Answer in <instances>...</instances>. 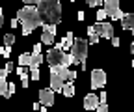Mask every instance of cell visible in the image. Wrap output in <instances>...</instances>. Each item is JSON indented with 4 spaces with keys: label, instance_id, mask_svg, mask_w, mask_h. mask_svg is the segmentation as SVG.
<instances>
[{
    "label": "cell",
    "instance_id": "cell-1",
    "mask_svg": "<svg viewBox=\"0 0 134 112\" xmlns=\"http://www.w3.org/2000/svg\"><path fill=\"white\" fill-rule=\"evenodd\" d=\"M17 19L23 24V36H28L37 26H43V21H41V15H39L37 8H34L32 4H26L24 8H21L19 13H17Z\"/></svg>",
    "mask_w": 134,
    "mask_h": 112
},
{
    "label": "cell",
    "instance_id": "cell-2",
    "mask_svg": "<svg viewBox=\"0 0 134 112\" xmlns=\"http://www.w3.org/2000/svg\"><path fill=\"white\" fill-rule=\"evenodd\" d=\"M37 11L41 15L43 23L58 24L60 19H62V4H60V0H41L37 4Z\"/></svg>",
    "mask_w": 134,
    "mask_h": 112
},
{
    "label": "cell",
    "instance_id": "cell-3",
    "mask_svg": "<svg viewBox=\"0 0 134 112\" xmlns=\"http://www.w3.org/2000/svg\"><path fill=\"white\" fill-rule=\"evenodd\" d=\"M45 60L48 62V66H50V67H52V66H67V67H69L71 63H76V62H75V56H73L71 52H65V51H63L62 41L56 43L54 49L47 51Z\"/></svg>",
    "mask_w": 134,
    "mask_h": 112
},
{
    "label": "cell",
    "instance_id": "cell-4",
    "mask_svg": "<svg viewBox=\"0 0 134 112\" xmlns=\"http://www.w3.org/2000/svg\"><path fill=\"white\" fill-rule=\"evenodd\" d=\"M88 47H90L88 39L76 38V39L73 41V47H71L69 51H71V54L75 56V62H76V63L86 62V58H88Z\"/></svg>",
    "mask_w": 134,
    "mask_h": 112
},
{
    "label": "cell",
    "instance_id": "cell-5",
    "mask_svg": "<svg viewBox=\"0 0 134 112\" xmlns=\"http://www.w3.org/2000/svg\"><path fill=\"white\" fill-rule=\"evenodd\" d=\"M103 8H104L108 17H112V21H119V19H123V15H125L121 11V8H119V0H104Z\"/></svg>",
    "mask_w": 134,
    "mask_h": 112
},
{
    "label": "cell",
    "instance_id": "cell-6",
    "mask_svg": "<svg viewBox=\"0 0 134 112\" xmlns=\"http://www.w3.org/2000/svg\"><path fill=\"white\" fill-rule=\"evenodd\" d=\"M104 84H106V73L103 71V69H93L91 71V88L93 90H97V88H104Z\"/></svg>",
    "mask_w": 134,
    "mask_h": 112
},
{
    "label": "cell",
    "instance_id": "cell-7",
    "mask_svg": "<svg viewBox=\"0 0 134 112\" xmlns=\"http://www.w3.org/2000/svg\"><path fill=\"white\" fill-rule=\"evenodd\" d=\"M50 71L58 73V75L63 78V81H69V82H73L75 78H76V71L67 69V66H52V67H50Z\"/></svg>",
    "mask_w": 134,
    "mask_h": 112
},
{
    "label": "cell",
    "instance_id": "cell-8",
    "mask_svg": "<svg viewBox=\"0 0 134 112\" xmlns=\"http://www.w3.org/2000/svg\"><path fill=\"white\" fill-rule=\"evenodd\" d=\"M54 95H56V92L50 88V86H48V88L39 90V103H41V105H45V106L54 105Z\"/></svg>",
    "mask_w": 134,
    "mask_h": 112
},
{
    "label": "cell",
    "instance_id": "cell-9",
    "mask_svg": "<svg viewBox=\"0 0 134 112\" xmlns=\"http://www.w3.org/2000/svg\"><path fill=\"white\" fill-rule=\"evenodd\" d=\"M95 32H97L100 38L110 39V38L114 36V26H112L110 23H103V21H99V23L95 24Z\"/></svg>",
    "mask_w": 134,
    "mask_h": 112
},
{
    "label": "cell",
    "instance_id": "cell-10",
    "mask_svg": "<svg viewBox=\"0 0 134 112\" xmlns=\"http://www.w3.org/2000/svg\"><path fill=\"white\" fill-rule=\"evenodd\" d=\"M63 82H65V81H63V78H62L58 73L50 71V82H48V84H50V88H52L56 93H60V92L63 90Z\"/></svg>",
    "mask_w": 134,
    "mask_h": 112
},
{
    "label": "cell",
    "instance_id": "cell-11",
    "mask_svg": "<svg viewBox=\"0 0 134 112\" xmlns=\"http://www.w3.org/2000/svg\"><path fill=\"white\" fill-rule=\"evenodd\" d=\"M99 103H100V99L97 97V93H88L84 97V108L86 110H95Z\"/></svg>",
    "mask_w": 134,
    "mask_h": 112
},
{
    "label": "cell",
    "instance_id": "cell-12",
    "mask_svg": "<svg viewBox=\"0 0 134 112\" xmlns=\"http://www.w3.org/2000/svg\"><path fill=\"white\" fill-rule=\"evenodd\" d=\"M123 23H121V26H123V30H132L134 28V13H127V15H123V19H121Z\"/></svg>",
    "mask_w": 134,
    "mask_h": 112
},
{
    "label": "cell",
    "instance_id": "cell-13",
    "mask_svg": "<svg viewBox=\"0 0 134 112\" xmlns=\"http://www.w3.org/2000/svg\"><path fill=\"white\" fill-rule=\"evenodd\" d=\"M45 62V56L41 54V52H37V54H32V62H30V69H37L41 63Z\"/></svg>",
    "mask_w": 134,
    "mask_h": 112
},
{
    "label": "cell",
    "instance_id": "cell-14",
    "mask_svg": "<svg viewBox=\"0 0 134 112\" xmlns=\"http://www.w3.org/2000/svg\"><path fill=\"white\" fill-rule=\"evenodd\" d=\"M73 41H75V38H73V32H67V34H65V38L62 39V45H63V51H69L71 47H73Z\"/></svg>",
    "mask_w": 134,
    "mask_h": 112
},
{
    "label": "cell",
    "instance_id": "cell-15",
    "mask_svg": "<svg viewBox=\"0 0 134 112\" xmlns=\"http://www.w3.org/2000/svg\"><path fill=\"white\" fill-rule=\"evenodd\" d=\"M41 43L52 45V43H54V34H50L48 30H43V34H41Z\"/></svg>",
    "mask_w": 134,
    "mask_h": 112
},
{
    "label": "cell",
    "instance_id": "cell-16",
    "mask_svg": "<svg viewBox=\"0 0 134 112\" xmlns=\"http://www.w3.org/2000/svg\"><path fill=\"white\" fill-rule=\"evenodd\" d=\"M62 93L65 95V97H73V95H75V86H73V82H67V84H63Z\"/></svg>",
    "mask_w": 134,
    "mask_h": 112
},
{
    "label": "cell",
    "instance_id": "cell-17",
    "mask_svg": "<svg viewBox=\"0 0 134 112\" xmlns=\"http://www.w3.org/2000/svg\"><path fill=\"white\" fill-rule=\"evenodd\" d=\"M30 62H32V54L21 52V56H19V66H28V67H30Z\"/></svg>",
    "mask_w": 134,
    "mask_h": 112
},
{
    "label": "cell",
    "instance_id": "cell-18",
    "mask_svg": "<svg viewBox=\"0 0 134 112\" xmlns=\"http://www.w3.org/2000/svg\"><path fill=\"white\" fill-rule=\"evenodd\" d=\"M8 86H9V82L6 81V78H0V95H4V97H9Z\"/></svg>",
    "mask_w": 134,
    "mask_h": 112
},
{
    "label": "cell",
    "instance_id": "cell-19",
    "mask_svg": "<svg viewBox=\"0 0 134 112\" xmlns=\"http://www.w3.org/2000/svg\"><path fill=\"white\" fill-rule=\"evenodd\" d=\"M19 77H21V82H23V88H28V84H30V77H28V71L21 73Z\"/></svg>",
    "mask_w": 134,
    "mask_h": 112
},
{
    "label": "cell",
    "instance_id": "cell-20",
    "mask_svg": "<svg viewBox=\"0 0 134 112\" xmlns=\"http://www.w3.org/2000/svg\"><path fill=\"white\" fill-rule=\"evenodd\" d=\"M13 43H15V36H13V34H6V36H4V45L11 47Z\"/></svg>",
    "mask_w": 134,
    "mask_h": 112
},
{
    "label": "cell",
    "instance_id": "cell-21",
    "mask_svg": "<svg viewBox=\"0 0 134 112\" xmlns=\"http://www.w3.org/2000/svg\"><path fill=\"white\" fill-rule=\"evenodd\" d=\"M103 2H104V0H86V4H88L90 8H100V6H103Z\"/></svg>",
    "mask_w": 134,
    "mask_h": 112
},
{
    "label": "cell",
    "instance_id": "cell-22",
    "mask_svg": "<svg viewBox=\"0 0 134 112\" xmlns=\"http://www.w3.org/2000/svg\"><path fill=\"white\" fill-rule=\"evenodd\" d=\"M39 77H41L39 67L37 69H30V81H39Z\"/></svg>",
    "mask_w": 134,
    "mask_h": 112
},
{
    "label": "cell",
    "instance_id": "cell-23",
    "mask_svg": "<svg viewBox=\"0 0 134 112\" xmlns=\"http://www.w3.org/2000/svg\"><path fill=\"white\" fill-rule=\"evenodd\" d=\"M0 54H2L4 58H9V54H11V47H8V45H4L2 49H0Z\"/></svg>",
    "mask_w": 134,
    "mask_h": 112
},
{
    "label": "cell",
    "instance_id": "cell-24",
    "mask_svg": "<svg viewBox=\"0 0 134 112\" xmlns=\"http://www.w3.org/2000/svg\"><path fill=\"white\" fill-rule=\"evenodd\" d=\"M106 17H108V15H106L104 8H100V9H97V21H104Z\"/></svg>",
    "mask_w": 134,
    "mask_h": 112
},
{
    "label": "cell",
    "instance_id": "cell-25",
    "mask_svg": "<svg viewBox=\"0 0 134 112\" xmlns=\"http://www.w3.org/2000/svg\"><path fill=\"white\" fill-rule=\"evenodd\" d=\"M99 38H100V36L95 34V36H91V38L88 39V43H90V45H97V43H99Z\"/></svg>",
    "mask_w": 134,
    "mask_h": 112
},
{
    "label": "cell",
    "instance_id": "cell-26",
    "mask_svg": "<svg viewBox=\"0 0 134 112\" xmlns=\"http://www.w3.org/2000/svg\"><path fill=\"white\" fill-rule=\"evenodd\" d=\"M95 110H97V112H106V110H108V106H106V103H99Z\"/></svg>",
    "mask_w": 134,
    "mask_h": 112
},
{
    "label": "cell",
    "instance_id": "cell-27",
    "mask_svg": "<svg viewBox=\"0 0 134 112\" xmlns=\"http://www.w3.org/2000/svg\"><path fill=\"white\" fill-rule=\"evenodd\" d=\"M15 90H17V86H15V82H9V86H8V93H9V97L15 93Z\"/></svg>",
    "mask_w": 134,
    "mask_h": 112
},
{
    "label": "cell",
    "instance_id": "cell-28",
    "mask_svg": "<svg viewBox=\"0 0 134 112\" xmlns=\"http://www.w3.org/2000/svg\"><path fill=\"white\" fill-rule=\"evenodd\" d=\"M110 39H112V45H114V47H119V38H115V36H112Z\"/></svg>",
    "mask_w": 134,
    "mask_h": 112
},
{
    "label": "cell",
    "instance_id": "cell-29",
    "mask_svg": "<svg viewBox=\"0 0 134 112\" xmlns=\"http://www.w3.org/2000/svg\"><path fill=\"white\" fill-rule=\"evenodd\" d=\"M6 69H8V73H11V71L15 69V63H11V62H8V63H6Z\"/></svg>",
    "mask_w": 134,
    "mask_h": 112
},
{
    "label": "cell",
    "instance_id": "cell-30",
    "mask_svg": "<svg viewBox=\"0 0 134 112\" xmlns=\"http://www.w3.org/2000/svg\"><path fill=\"white\" fill-rule=\"evenodd\" d=\"M37 52H41V43H36V45H34V54H37Z\"/></svg>",
    "mask_w": 134,
    "mask_h": 112
},
{
    "label": "cell",
    "instance_id": "cell-31",
    "mask_svg": "<svg viewBox=\"0 0 134 112\" xmlns=\"http://www.w3.org/2000/svg\"><path fill=\"white\" fill-rule=\"evenodd\" d=\"M95 34H97V32H95V26H90V28H88V36L91 38V36H95Z\"/></svg>",
    "mask_w": 134,
    "mask_h": 112
},
{
    "label": "cell",
    "instance_id": "cell-32",
    "mask_svg": "<svg viewBox=\"0 0 134 112\" xmlns=\"http://www.w3.org/2000/svg\"><path fill=\"white\" fill-rule=\"evenodd\" d=\"M23 2H24V4H32V6H34V4H39L41 0H23Z\"/></svg>",
    "mask_w": 134,
    "mask_h": 112
},
{
    "label": "cell",
    "instance_id": "cell-33",
    "mask_svg": "<svg viewBox=\"0 0 134 112\" xmlns=\"http://www.w3.org/2000/svg\"><path fill=\"white\" fill-rule=\"evenodd\" d=\"M8 77V69L4 67V69H0V78H6Z\"/></svg>",
    "mask_w": 134,
    "mask_h": 112
},
{
    "label": "cell",
    "instance_id": "cell-34",
    "mask_svg": "<svg viewBox=\"0 0 134 112\" xmlns=\"http://www.w3.org/2000/svg\"><path fill=\"white\" fill-rule=\"evenodd\" d=\"M11 28H17V26H19V19H11Z\"/></svg>",
    "mask_w": 134,
    "mask_h": 112
},
{
    "label": "cell",
    "instance_id": "cell-35",
    "mask_svg": "<svg viewBox=\"0 0 134 112\" xmlns=\"http://www.w3.org/2000/svg\"><path fill=\"white\" fill-rule=\"evenodd\" d=\"M99 99H100V103H106V93H104V92H100Z\"/></svg>",
    "mask_w": 134,
    "mask_h": 112
},
{
    "label": "cell",
    "instance_id": "cell-36",
    "mask_svg": "<svg viewBox=\"0 0 134 112\" xmlns=\"http://www.w3.org/2000/svg\"><path fill=\"white\" fill-rule=\"evenodd\" d=\"M84 19H86V15H84V11H78V21H80V23H82V21H84Z\"/></svg>",
    "mask_w": 134,
    "mask_h": 112
},
{
    "label": "cell",
    "instance_id": "cell-37",
    "mask_svg": "<svg viewBox=\"0 0 134 112\" xmlns=\"http://www.w3.org/2000/svg\"><path fill=\"white\" fill-rule=\"evenodd\" d=\"M2 24H4V15H2V11H0V28H2Z\"/></svg>",
    "mask_w": 134,
    "mask_h": 112
},
{
    "label": "cell",
    "instance_id": "cell-38",
    "mask_svg": "<svg viewBox=\"0 0 134 112\" xmlns=\"http://www.w3.org/2000/svg\"><path fill=\"white\" fill-rule=\"evenodd\" d=\"M130 52L134 54V41H132V45H130Z\"/></svg>",
    "mask_w": 134,
    "mask_h": 112
},
{
    "label": "cell",
    "instance_id": "cell-39",
    "mask_svg": "<svg viewBox=\"0 0 134 112\" xmlns=\"http://www.w3.org/2000/svg\"><path fill=\"white\" fill-rule=\"evenodd\" d=\"M132 36H134V28H132Z\"/></svg>",
    "mask_w": 134,
    "mask_h": 112
},
{
    "label": "cell",
    "instance_id": "cell-40",
    "mask_svg": "<svg viewBox=\"0 0 134 112\" xmlns=\"http://www.w3.org/2000/svg\"><path fill=\"white\" fill-rule=\"evenodd\" d=\"M132 67H134V62H132Z\"/></svg>",
    "mask_w": 134,
    "mask_h": 112
},
{
    "label": "cell",
    "instance_id": "cell-41",
    "mask_svg": "<svg viewBox=\"0 0 134 112\" xmlns=\"http://www.w3.org/2000/svg\"><path fill=\"white\" fill-rule=\"evenodd\" d=\"M71 2H75V0H71Z\"/></svg>",
    "mask_w": 134,
    "mask_h": 112
}]
</instances>
